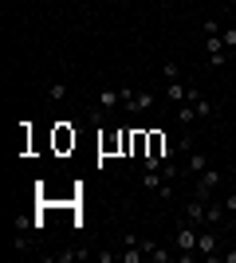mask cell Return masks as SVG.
<instances>
[{
  "instance_id": "cell-1",
  "label": "cell",
  "mask_w": 236,
  "mask_h": 263,
  "mask_svg": "<svg viewBox=\"0 0 236 263\" xmlns=\"http://www.w3.org/2000/svg\"><path fill=\"white\" fill-rule=\"evenodd\" d=\"M225 185V169H216V165H209L201 177H197V189H193V197H201V200H213V193Z\"/></svg>"
},
{
  "instance_id": "cell-2",
  "label": "cell",
  "mask_w": 236,
  "mask_h": 263,
  "mask_svg": "<svg viewBox=\"0 0 236 263\" xmlns=\"http://www.w3.org/2000/svg\"><path fill=\"white\" fill-rule=\"evenodd\" d=\"M157 106V95H146V90H122V110L130 114H146V110Z\"/></svg>"
},
{
  "instance_id": "cell-3",
  "label": "cell",
  "mask_w": 236,
  "mask_h": 263,
  "mask_svg": "<svg viewBox=\"0 0 236 263\" xmlns=\"http://www.w3.org/2000/svg\"><path fill=\"white\" fill-rule=\"evenodd\" d=\"M173 243H177L181 255H185V252H197V224H193V220H181L177 232H173Z\"/></svg>"
},
{
  "instance_id": "cell-4",
  "label": "cell",
  "mask_w": 236,
  "mask_h": 263,
  "mask_svg": "<svg viewBox=\"0 0 236 263\" xmlns=\"http://www.w3.org/2000/svg\"><path fill=\"white\" fill-rule=\"evenodd\" d=\"M216 248H221V236H216V232H197V255L213 259Z\"/></svg>"
},
{
  "instance_id": "cell-5",
  "label": "cell",
  "mask_w": 236,
  "mask_h": 263,
  "mask_svg": "<svg viewBox=\"0 0 236 263\" xmlns=\"http://www.w3.org/2000/svg\"><path fill=\"white\" fill-rule=\"evenodd\" d=\"M189 90H193V87H185L181 79H169V83H166V99L181 106V102H189Z\"/></svg>"
},
{
  "instance_id": "cell-6",
  "label": "cell",
  "mask_w": 236,
  "mask_h": 263,
  "mask_svg": "<svg viewBox=\"0 0 236 263\" xmlns=\"http://www.w3.org/2000/svg\"><path fill=\"white\" fill-rule=\"evenodd\" d=\"M205 216H209V200L193 197L189 204H185V220H193V224H205Z\"/></svg>"
},
{
  "instance_id": "cell-7",
  "label": "cell",
  "mask_w": 236,
  "mask_h": 263,
  "mask_svg": "<svg viewBox=\"0 0 236 263\" xmlns=\"http://www.w3.org/2000/svg\"><path fill=\"white\" fill-rule=\"evenodd\" d=\"M209 165H213V161H209V157H205V154H189V161H185V173L201 177L205 169H209Z\"/></svg>"
},
{
  "instance_id": "cell-8",
  "label": "cell",
  "mask_w": 236,
  "mask_h": 263,
  "mask_svg": "<svg viewBox=\"0 0 236 263\" xmlns=\"http://www.w3.org/2000/svg\"><path fill=\"white\" fill-rule=\"evenodd\" d=\"M99 106L102 110H118V106H122V90H102V95H99Z\"/></svg>"
},
{
  "instance_id": "cell-9",
  "label": "cell",
  "mask_w": 236,
  "mask_h": 263,
  "mask_svg": "<svg viewBox=\"0 0 236 263\" xmlns=\"http://www.w3.org/2000/svg\"><path fill=\"white\" fill-rule=\"evenodd\" d=\"M56 145H59V149H67V145H75V130H71L67 122H59V130H56Z\"/></svg>"
},
{
  "instance_id": "cell-10",
  "label": "cell",
  "mask_w": 236,
  "mask_h": 263,
  "mask_svg": "<svg viewBox=\"0 0 236 263\" xmlns=\"http://www.w3.org/2000/svg\"><path fill=\"white\" fill-rule=\"evenodd\" d=\"M228 212H225V200H209V216H205V224H221Z\"/></svg>"
},
{
  "instance_id": "cell-11",
  "label": "cell",
  "mask_w": 236,
  "mask_h": 263,
  "mask_svg": "<svg viewBox=\"0 0 236 263\" xmlns=\"http://www.w3.org/2000/svg\"><path fill=\"white\" fill-rule=\"evenodd\" d=\"M83 255H90L87 248H67V252H56V255H51V263H71V259H83Z\"/></svg>"
},
{
  "instance_id": "cell-12",
  "label": "cell",
  "mask_w": 236,
  "mask_h": 263,
  "mask_svg": "<svg viewBox=\"0 0 236 263\" xmlns=\"http://www.w3.org/2000/svg\"><path fill=\"white\" fill-rule=\"evenodd\" d=\"M177 122H181V126H193V122H197V110H193V102H181V106H177Z\"/></svg>"
},
{
  "instance_id": "cell-13",
  "label": "cell",
  "mask_w": 236,
  "mask_h": 263,
  "mask_svg": "<svg viewBox=\"0 0 236 263\" xmlns=\"http://www.w3.org/2000/svg\"><path fill=\"white\" fill-rule=\"evenodd\" d=\"M205 59H209V63H205L209 71H221V67L228 63V51H213V55H205Z\"/></svg>"
},
{
  "instance_id": "cell-14",
  "label": "cell",
  "mask_w": 236,
  "mask_h": 263,
  "mask_svg": "<svg viewBox=\"0 0 236 263\" xmlns=\"http://www.w3.org/2000/svg\"><path fill=\"white\" fill-rule=\"evenodd\" d=\"M47 99H51V102H63V99H67V83H51V87H47Z\"/></svg>"
},
{
  "instance_id": "cell-15",
  "label": "cell",
  "mask_w": 236,
  "mask_h": 263,
  "mask_svg": "<svg viewBox=\"0 0 236 263\" xmlns=\"http://www.w3.org/2000/svg\"><path fill=\"white\" fill-rule=\"evenodd\" d=\"M221 32H225V28H221L216 20H205L201 24V35H221Z\"/></svg>"
},
{
  "instance_id": "cell-16",
  "label": "cell",
  "mask_w": 236,
  "mask_h": 263,
  "mask_svg": "<svg viewBox=\"0 0 236 263\" xmlns=\"http://www.w3.org/2000/svg\"><path fill=\"white\" fill-rule=\"evenodd\" d=\"M146 259H154V263H169V252H166V248H150Z\"/></svg>"
},
{
  "instance_id": "cell-17",
  "label": "cell",
  "mask_w": 236,
  "mask_h": 263,
  "mask_svg": "<svg viewBox=\"0 0 236 263\" xmlns=\"http://www.w3.org/2000/svg\"><path fill=\"white\" fill-rule=\"evenodd\" d=\"M221 40H225V47H228V51H232V47H236V28H228V32H221Z\"/></svg>"
},
{
  "instance_id": "cell-18",
  "label": "cell",
  "mask_w": 236,
  "mask_h": 263,
  "mask_svg": "<svg viewBox=\"0 0 236 263\" xmlns=\"http://www.w3.org/2000/svg\"><path fill=\"white\" fill-rule=\"evenodd\" d=\"M225 212H228V216H236V193H228V197H225Z\"/></svg>"
},
{
  "instance_id": "cell-19",
  "label": "cell",
  "mask_w": 236,
  "mask_h": 263,
  "mask_svg": "<svg viewBox=\"0 0 236 263\" xmlns=\"http://www.w3.org/2000/svg\"><path fill=\"white\" fill-rule=\"evenodd\" d=\"M169 79H181V71H177V63H166V83Z\"/></svg>"
},
{
  "instance_id": "cell-20",
  "label": "cell",
  "mask_w": 236,
  "mask_h": 263,
  "mask_svg": "<svg viewBox=\"0 0 236 263\" xmlns=\"http://www.w3.org/2000/svg\"><path fill=\"white\" fill-rule=\"evenodd\" d=\"M225 259H228V263H236V252H225Z\"/></svg>"
}]
</instances>
